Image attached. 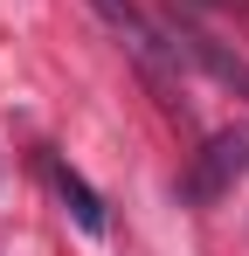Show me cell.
<instances>
[{"label":"cell","instance_id":"2","mask_svg":"<svg viewBox=\"0 0 249 256\" xmlns=\"http://www.w3.org/2000/svg\"><path fill=\"white\" fill-rule=\"evenodd\" d=\"M236 180H249V125H228L201 146V160L187 173V194L194 201H228Z\"/></svg>","mask_w":249,"mask_h":256},{"label":"cell","instance_id":"3","mask_svg":"<svg viewBox=\"0 0 249 256\" xmlns=\"http://www.w3.org/2000/svg\"><path fill=\"white\" fill-rule=\"evenodd\" d=\"M166 35H173V48H180V56H194L214 84H228V90H242V97H249V62L236 56V48H222L214 35H201V28H194V21H180V14L166 21Z\"/></svg>","mask_w":249,"mask_h":256},{"label":"cell","instance_id":"1","mask_svg":"<svg viewBox=\"0 0 249 256\" xmlns=\"http://www.w3.org/2000/svg\"><path fill=\"white\" fill-rule=\"evenodd\" d=\"M90 14L118 35V48L138 62V76L160 90V104H180V48H173V35H166L160 21L138 0H90Z\"/></svg>","mask_w":249,"mask_h":256},{"label":"cell","instance_id":"4","mask_svg":"<svg viewBox=\"0 0 249 256\" xmlns=\"http://www.w3.org/2000/svg\"><path fill=\"white\" fill-rule=\"evenodd\" d=\"M48 180H56V194H62V208L76 214L83 236H104V228H111V214H104V201H97V187H90L70 160H48Z\"/></svg>","mask_w":249,"mask_h":256}]
</instances>
